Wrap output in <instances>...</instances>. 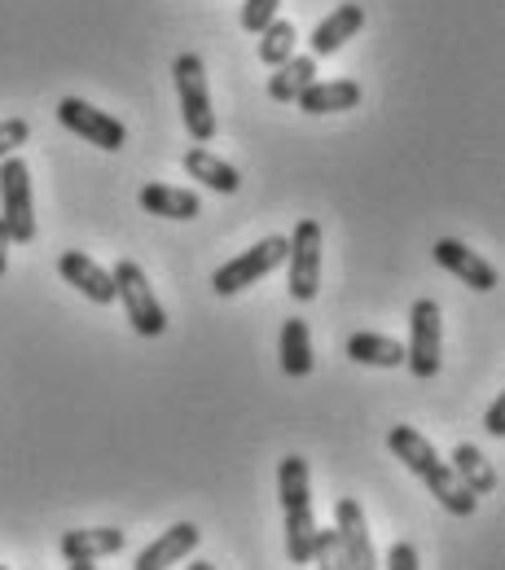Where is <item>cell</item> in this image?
<instances>
[{"label":"cell","instance_id":"obj_1","mask_svg":"<svg viewBox=\"0 0 505 570\" xmlns=\"http://www.w3.org/2000/svg\"><path fill=\"white\" fill-rule=\"evenodd\" d=\"M278 497L287 513V549L294 567H312V535H317V513H312V492H308V461L287 456L278 465Z\"/></svg>","mask_w":505,"mask_h":570},{"label":"cell","instance_id":"obj_2","mask_svg":"<svg viewBox=\"0 0 505 570\" xmlns=\"http://www.w3.org/2000/svg\"><path fill=\"white\" fill-rule=\"evenodd\" d=\"M172 79H176V97H181V115H185V132L198 145L216 137V110H212V88H207V71L198 53H181L172 62Z\"/></svg>","mask_w":505,"mask_h":570},{"label":"cell","instance_id":"obj_3","mask_svg":"<svg viewBox=\"0 0 505 570\" xmlns=\"http://www.w3.org/2000/svg\"><path fill=\"white\" fill-rule=\"evenodd\" d=\"M110 277H115V298H119L124 312H128V325H133L142 338H158V334L167 330V312H163V303L154 298L149 277L142 273V264L124 259V264H115Z\"/></svg>","mask_w":505,"mask_h":570},{"label":"cell","instance_id":"obj_4","mask_svg":"<svg viewBox=\"0 0 505 570\" xmlns=\"http://www.w3.org/2000/svg\"><path fill=\"white\" fill-rule=\"evenodd\" d=\"M0 224L13 242L36 237V203H31V171L18 154L0 158Z\"/></svg>","mask_w":505,"mask_h":570},{"label":"cell","instance_id":"obj_5","mask_svg":"<svg viewBox=\"0 0 505 570\" xmlns=\"http://www.w3.org/2000/svg\"><path fill=\"white\" fill-rule=\"evenodd\" d=\"M321 250H326V233L317 219H299L294 237H290L287 264H290V298L294 303H312L321 289Z\"/></svg>","mask_w":505,"mask_h":570},{"label":"cell","instance_id":"obj_6","mask_svg":"<svg viewBox=\"0 0 505 570\" xmlns=\"http://www.w3.org/2000/svg\"><path fill=\"white\" fill-rule=\"evenodd\" d=\"M287 250H290L287 237H264V242H255V250H246V255L220 264L216 277H212V289H216V294H237V289H246V285L264 282L273 268L287 264Z\"/></svg>","mask_w":505,"mask_h":570},{"label":"cell","instance_id":"obj_7","mask_svg":"<svg viewBox=\"0 0 505 570\" xmlns=\"http://www.w3.org/2000/svg\"><path fill=\"white\" fill-rule=\"evenodd\" d=\"M58 119H62L67 132L84 137L88 145H97V149L119 154V149L128 145V128H124L115 115H106V110H97V106H88V101H79V97H62V101H58Z\"/></svg>","mask_w":505,"mask_h":570},{"label":"cell","instance_id":"obj_8","mask_svg":"<svg viewBox=\"0 0 505 570\" xmlns=\"http://www.w3.org/2000/svg\"><path fill=\"white\" fill-rule=\"evenodd\" d=\"M405 364L418 382H431L439 373V303L435 298H418L409 312V347H405Z\"/></svg>","mask_w":505,"mask_h":570},{"label":"cell","instance_id":"obj_9","mask_svg":"<svg viewBox=\"0 0 505 570\" xmlns=\"http://www.w3.org/2000/svg\"><path fill=\"white\" fill-rule=\"evenodd\" d=\"M334 535L348 553V567L352 570H378V553H373V540H369V522H365L361 500L343 497L334 504Z\"/></svg>","mask_w":505,"mask_h":570},{"label":"cell","instance_id":"obj_10","mask_svg":"<svg viewBox=\"0 0 505 570\" xmlns=\"http://www.w3.org/2000/svg\"><path fill=\"white\" fill-rule=\"evenodd\" d=\"M435 264L444 268V273H453L462 285H470V289H479V294H488V289H497V268L488 264V259H479L475 250H466L462 242H453V237H439L431 246Z\"/></svg>","mask_w":505,"mask_h":570},{"label":"cell","instance_id":"obj_11","mask_svg":"<svg viewBox=\"0 0 505 570\" xmlns=\"http://www.w3.org/2000/svg\"><path fill=\"white\" fill-rule=\"evenodd\" d=\"M58 273H62V282L75 285L88 303H97V307L115 303V277H110L93 255H84V250H62Z\"/></svg>","mask_w":505,"mask_h":570},{"label":"cell","instance_id":"obj_12","mask_svg":"<svg viewBox=\"0 0 505 570\" xmlns=\"http://www.w3.org/2000/svg\"><path fill=\"white\" fill-rule=\"evenodd\" d=\"M198 527L194 522H176V527H167L158 540H149L142 553H137V562L133 570H167V567H181L194 549H198Z\"/></svg>","mask_w":505,"mask_h":570},{"label":"cell","instance_id":"obj_13","mask_svg":"<svg viewBox=\"0 0 505 570\" xmlns=\"http://www.w3.org/2000/svg\"><path fill=\"white\" fill-rule=\"evenodd\" d=\"M294 106L303 115H343V110H357L361 106V83L357 79H312Z\"/></svg>","mask_w":505,"mask_h":570},{"label":"cell","instance_id":"obj_14","mask_svg":"<svg viewBox=\"0 0 505 570\" xmlns=\"http://www.w3.org/2000/svg\"><path fill=\"white\" fill-rule=\"evenodd\" d=\"M124 544H128V535L119 527H84V531H67L58 540L67 562H101V558H115Z\"/></svg>","mask_w":505,"mask_h":570},{"label":"cell","instance_id":"obj_15","mask_svg":"<svg viewBox=\"0 0 505 570\" xmlns=\"http://www.w3.org/2000/svg\"><path fill=\"white\" fill-rule=\"evenodd\" d=\"M365 27V9L361 4H339L330 18H321L317 22V31L308 36V49H312V58H330V53H339L357 31Z\"/></svg>","mask_w":505,"mask_h":570},{"label":"cell","instance_id":"obj_16","mask_svg":"<svg viewBox=\"0 0 505 570\" xmlns=\"http://www.w3.org/2000/svg\"><path fill=\"white\" fill-rule=\"evenodd\" d=\"M423 483L431 488V497L439 500V504H444L453 518H470V513H475V504H479V497H475V492H470V488H466V483L453 474V465H448V461L431 465V470L423 474Z\"/></svg>","mask_w":505,"mask_h":570},{"label":"cell","instance_id":"obj_17","mask_svg":"<svg viewBox=\"0 0 505 570\" xmlns=\"http://www.w3.org/2000/svg\"><path fill=\"white\" fill-rule=\"evenodd\" d=\"M185 171H190L198 185L216 189V194H237V185H242L237 167H229L224 158H216L207 145H194V149H185Z\"/></svg>","mask_w":505,"mask_h":570},{"label":"cell","instance_id":"obj_18","mask_svg":"<svg viewBox=\"0 0 505 570\" xmlns=\"http://www.w3.org/2000/svg\"><path fill=\"white\" fill-rule=\"evenodd\" d=\"M448 465H453V474H457L475 497H493V492H497V470H493V461H488L475 443H457Z\"/></svg>","mask_w":505,"mask_h":570},{"label":"cell","instance_id":"obj_19","mask_svg":"<svg viewBox=\"0 0 505 570\" xmlns=\"http://www.w3.org/2000/svg\"><path fill=\"white\" fill-rule=\"evenodd\" d=\"M387 448L396 452V461L409 470V474H427L431 465H439V452H435L431 439H423L414 426H391V434H387Z\"/></svg>","mask_w":505,"mask_h":570},{"label":"cell","instance_id":"obj_20","mask_svg":"<svg viewBox=\"0 0 505 570\" xmlns=\"http://www.w3.org/2000/svg\"><path fill=\"white\" fill-rule=\"evenodd\" d=\"M137 203H142L149 215H163V219H194V215L203 212L198 194L172 189V185H145L142 194H137Z\"/></svg>","mask_w":505,"mask_h":570},{"label":"cell","instance_id":"obj_21","mask_svg":"<svg viewBox=\"0 0 505 570\" xmlns=\"http://www.w3.org/2000/svg\"><path fill=\"white\" fill-rule=\"evenodd\" d=\"M278 356H282V373L287 377H312V338H308V321L290 316L282 325V343H278Z\"/></svg>","mask_w":505,"mask_h":570},{"label":"cell","instance_id":"obj_22","mask_svg":"<svg viewBox=\"0 0 505 570\" xmlns=\"http://www.w3.org/2000/svg\"><path fill=\"white\" fill-rule=\"evenodd\" d=\"M312 79H317V58H312V53H308V58H287L282 67H273V75H269V97L282 101V106H294V97H299Z\"/></svg>","mask_w":505,"mask_h":570},{"label":"cell","instance_id":"obj_23","mask_svg":"<svg viewBox=\"0 0 505 570\" xmlns=\"http://www.w3.org/2000/svg\"><path fill=\"white\" fill-rule=\"evenodd\" d=\"M348 356L357 364H373V368H400L405 364V347L387 334H352L348 338Z\"/></svg>","mask_w":505,"mask_h":570},{"label":"cell","instance_id":"obj_24","mask_svg":"<svg viewBox=\"0 0 505 570\" xmlns=\"http://www.w3.org/2000/svg\"><path fill=\"white\" fill-rule=\"evenodd\" d=\"M294 45H299V31H294V22L287 18H273L264 31H260V62L264 67H282L287 58H294Z\"/></svg>","mask_w":505,"mask_h":570},{"label":"cell","instance_id":"obj_25","mask_svg":"<svg viewBox=\"0 0 505 570\" xmlns=\"http://www.w3.org/2000/svg\"><path fill=\"white\" fill-rule=\"evenodd\" d=\"M312 562H317V570H352L343 544H339V535L334 531H321V527L312 535Z\"/></svg>","mask_w":505,"mask_h":570},{"label":"cell","instance_id":"obj_26","mask_svg":"<svg viewBox=\"0 0 505 570\" xmlns=\"http://www.w3.org/2000/svg\"><path fill=\"white\" fill-rule=\"evenodd\" d=\"M278 18V0H242V31L260 36Z\"/></svg>","mask_w":505,"mask_h":570},{"label":"cell","instance_id":"obj_27","mask_svg":"<svg viewBox=\"0 0 505 570\" xmlns=\"http://www.w3.org/2000/svg\"><path fill=\"white\" fill-rule=\"evenodd\" d=\"M27 137H31V124L27 119H4L0 124V158H9L18 145H27Z\"/></svg>","mask_w":505,"mask_h":570},{"label":"cell","instance_id":"obj_28","mask_svg":"<svg viewBox=\"0 0 505 570\" xmlns=\"http://www.w3.org/2000/svg\"><path fill=\"white\" fill-rule=\"evenodd\" d=\"M387 570H423L418 549H414L409 540H396V544H391V553H387Z\"/></svg>","mask_w":505,"mask_h":570},{"label":"cell","instance_id":"obj_29","mask_svg":"<svg viewBox=\"0 0 505 570\" xmlns=\"http://www.w3.org/2000/svg\"><path fill=\"white\" fill-rule=\"evenodd\" d=\"M484 430H488L493 439H502V434H505V395H502V400H493V404H488V417H484Z\"/></svg>","mask_w":505,"mask_h":570},{"label":"cell","instance_id":"obj_30","mask_svg":"<svg viewBox=\"0 0 505 570\" xmlns=\"http://www.w3.org/2000/svg\"><path fill=\"white\" fill-rule=\"evenodd\" d=\"M9 246H13V237H9V228L0 224V277H4V268H9Z\"/></svg>","mask_w":505,"mask_h":570},{"label":"cell","instance_id":"obj_31","mask_svg":"<svg viewBox=\"0 0 505 570\" xmlns=\"http://www.w3.org/2000/svg\"><path fill=\"white\" fill-rule=\"evenodd\" d=\"M185 570H216V567H212V562H190Z\"/></svg>","mask_w":505,"mask_h":570},{"label":"cell","instance_id":"obj_32","mask_svg":"<svg viewBox=\"0 0 505 570\" xmlns=\"http://www.w3.org/2000/svg\"><path fill=\"white\" fill-rule=\"evenodd\" d=\"M71 570H97V562H71Z\"/></svg>","mask_w":505,"mask_h":570},{"label":"cell","instance_id":"obj_33","mask_svg":"<svg viewBox=\"0 0 505 570\" xmlns=\"http://www.w3.org/2000/svg\"><path fill=\"white\" fill-rule=\"evenodd\" d=\"M0 570H9V567H0Z\"/></svg>","mask_w":505,"mask_h":570}]
</instances>
